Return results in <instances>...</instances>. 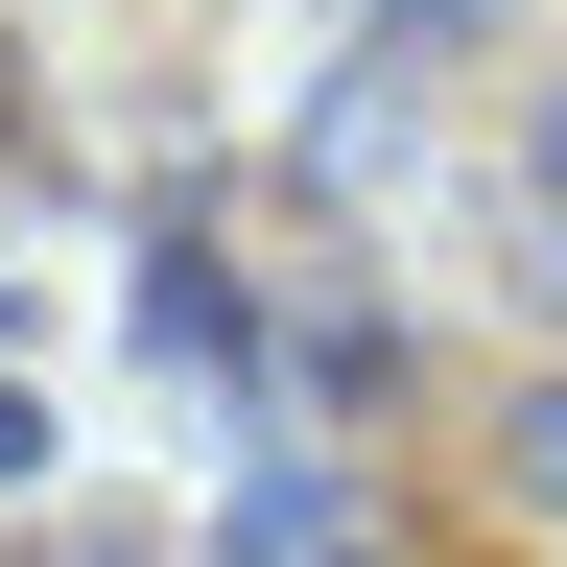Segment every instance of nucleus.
I'll use <instances>...</instances> for the list:
<instances>
[{
  "instance_id": "obj_4",
  "label": "nucleus",
  "mask_w": 567,
  "mask_h": 567,
  "mask_svg": "<svg viewBox=\"0 0 567 567\" xmlns=\"http://www.w3.org/2000/svg\"><path fill=\"white\" fill-rule=\"evenodd\" d=\"M24 450H48V425H24V379H0V473H24Z\"/></svg>"
},
{
  "instance_id": "obj_3",
  "label": "nucleus",
  "mask_w": 567,
  "mask_h": 567,
  "mask_svg": "<svg viewBox=\"0 0 567 567\" xmlns=\"http://www.w3.org/2000/svg\"><path fill=\"white\" fill-rule=\"evenodd\" d=\"M520 166H544V213H567V71H544V95H520Z\"/></svg>"
},
{
  "instance_id": "obj_2",
  "label": "nucleus",
  "mask_w": 567,
  "mask_h": 567,
  "mask_svg": "<svg viewBox=\"0 0 567 567\" xmlns=\"http://www.w3.org/2000/svg\"><path fill=\"white\" fill-rule=\"evenodd\" d=\"M496 473H520L544 520H567V379H520V402H496Z\"/></svg>"
},
{
  "instance_id": "obj_1",
  "label": "nucleus",
  "mask_w": 567,
  "mask_h": 567,
  "mask_svg": "<svg viewBox=\"0 0 567 567\" xmlns=\"http://www.w3.org/2000/svg\"><path fill=\"white\" fill-rule=\"evenodd\" d=\"M237 567H354V496H331V473H284L260 520H237Z\"/></svg>"
},
{
  "instance_id": "obj_6",
  "label": "nucleus",
  "mask_w": 567,
  "mask_h": 567,
  "mask_svg": "<svg viewBox=\"0 0 567 567\" xmlns=\"http://www.w3.org/2000/svg\"><path fill=\"white\" fill-rule=\"evenodd\" d=\"M0 95H24V71H0Z\"/></svg>"
},
{
  "instance_id": "obj_5",
  "label": "nucleus",
  "mask_w": 567,
  "mask_h": 567,
  "mask_svg": "<svg viewBox=\"0 0 567 567\" xmlns=\"http://www.w3.org/2000/svg\"><path fill=\"white\" fill-rule=\"evenodd\" d=\"M24 567H118V544H24Z\"/></svg>"
}]
</instances>
